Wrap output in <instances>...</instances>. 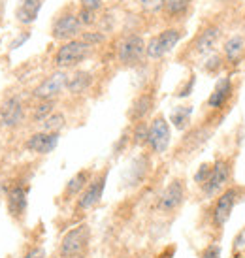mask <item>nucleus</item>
<instances>
[{
  "instance_id": "nucleus-2",
  "label": "nucleus",
  "mask_w": 245,
  "mask_h": 258,
  "mask_svg": "<svg viewBox=\"0 0 245 258\" xmlns=\"http://www.w3.org/2000/svg\"><path fill=\"white\" fill-rule=\"evenodd\" d=\"M183 34L185 32L181 29L162 30V32H159L157 36H153L149 42L145 43V55L149 58H162L181 42Z\"/></svg>"
},
{
  "instance_id": "nucleus-29",
  "label": "nucleus",
  "mask_w": 245,
  "mask_h": 258,
  "mask_svg": "<svg viewBox=\"0 0 245 258\" xmlns=\"http://www.w3.org/2000/svg\"><path fill=\"white\" fill-rule=\"evenodd\" d=\"M211 168H213V164H209V162H204L200 168H198V172L195 173V181L198 183V185L202 186L206 181H208L209 173H211Z\"/></svg>"
},
{
  "instance_id": "nucleus-34",
  "label": "nucleus",
  "mask_w": 245,
  "mask_h": 258,
  "mask_svg": "<svg viewBox=\"0 0 245 258\" xmlns=\"http://www.w3.org/2000/svg\"><path fill=\"white\" fill-rule=\"evenodd\" d=\"M142 6L147 12H157L160 8H164V0H142Z\"/></svg>"
},
{
  "instance_id": "nucleus-11",
  "label": "nucleus",
  "mask_w": 245,
  "mask_h": 258,
  "mask_svg": "<svg viewBox=\"0 0 245 258\" xmlns=\"http://www.w3.org/2000/svg\"><path fill=\"white\" fill-rule=\"evenodd\" d=\"M221 32H223V29L219 25H208V27H204L196 34L195 42H193V51H195L196 55H209V53H213L217 42L221 40Z\"/></svg>"
},
{
  "instance_id": "nucleus-3",
  "label": "nucleus",
  "mask_w": 245,
  "mask_h": 258,
  "mask_svg": "<svg viewBox=\"0 0 245 258\" xmlns=\"http://www.w3.org/2000/svg\"><path fill=\"white\" fill-rule=\"evenodd\" d=\"M170 140H172V130H170V122L166 121L164 115H157L151 122H149V132H147V145L151 147L153 153L162 155L166 149L170 147Z\"/></svg>"
},
{
  "instance_id": "nucleus-18",
  "label": "nucleus",
  "mask_w": 245,
  "mask_h": 258,
  "mask_svg": "<svg viewBox=\"0 0 245 258\" xmlns=\"http://www.w3.org/2000/svg\"><path fill=\"white\" fill-rule=\"evenodd\" d=\"M6 206L10 215L19 219L27 209V190L23 186H12L6 198Z\"/></svg>"
},
{
  "instance_id": "nucleus-15",
  "label": "nucleus",
  "mask_w": 245,
  "mask_h": 258,
  "mask_svg": "<svg viewBox=\"0 0 245 258\" xmlns=\"http://www.w3.org/2000/svg\"><path fill=\"white\" fill-rule=\"evenodd\" d=\"M23 117H25V108H23V102L17 96H12V98H8L2 104V108H0V121H2L4 126L14 128V126H17L23 121Z\"/></svg>"
},
{
  "instance_id": "nucleus-4",
  "label": "nucleus",
  "mask_w": 245,
  "mask_h": 258,
  "mask_svg": "<svg viewBox=\"0 0 245 258\" xmlns=\"http://www.w3.org/2000/svg\"><path fill=\"white\" fill-rule=\"evenodd\" d=\"M232 175V162L228 158H219L213 162V168H211V173H209L208 181L202 185L204 196L206 198H211L223 190V186L230 181Z\"/></svg>"
},
{
  "instance_id": "nucleus-31",
  "label": "nucleus",
  "mask_w": 245,
  "mask_h": 258,
  "mask_svg": "<svg viewBox=\"0 0 245 258\" xmlns=\"http://www.w3.org/2000/svg\"><path fill=\"white\" fill-rule=\"evenodd\" d=\"M200 258H221V247L217 243H209L202 251V256Z\"/></svg>"
},
{
  "instance_id": "nucleus-8",
  "label": "nucleus",
  "mask_w": 245,
  "mask_h": 258,
  "mask_svg": "<svg viewBox=\"0 0 245 258\" xmlns=\"http://www.w3.org/2000/svg\"><path fill=\"white\" fill-rule=\"evenodd\" d=\"M238 198H239L238 186H228V188L217 198L215 206H213V213H211V217H213V224H215V226L221 228V226L226 224V221L230 219L232 209H234V206H236Z\"/></svg>"
},
{
  "instance_id": "nucleus-33",
  "label": "nucleus",
  "mask_w": 245,
  "mask_h": 258,
  "mask_svg": "<svg viewBox=\"0 0 245 258\" xmlns=\"http://www.w3.org/2000/svg\"><path fill=\"white\" fill-rule=\"evenodd\" d=\"M100 8H102V0H81V10L96 14V10H100Z\"/></svg>"
},
{
  "instance_id": "nucleus-23",
  "label": "nucleus",
  "mask_w": 245,
  "mask_h": 258,
  "mask_svg": "<svg viewBox=\"0 0 245 258\" xmlns=\"http://www.w3.org/2000/svg\"><path fill=\"white\" fill-rule=\"evenodd\" d=\"M191 115H193V106H177L170 113V121L177 130H185L191 122Z\"/></svg>"
},
{
  "instance_id": "nucleus-14",
  "label": "nucleus",
  "mask_w": 245,
  "mask_h": 258,
  "mask_svg": "<svg viewBox=\"0 0 245 258\" xmlns=\"http://www.w3.org/2000/svg\"><path fill=\"white\" fill-rule=\"evenodd\" d=\"M58 145L57 132H36L27 140V149L36 155H49Z\"/></svg>"
},
{
  "instance_id": "nucleus-10",
  "label": "nucleus",
  "mask_w": 245,
  "mask_h": 258,
  "mask_svg": "<svg viewBox=\"0 0 245 258\" xmlns=\"http://www.w3.org/2000/svg\"><path fill=\"white\" fill-rule=\"evenodd\" d=\"M81 30V23H80V17L78 14H63L58 15L55 23H53V38H57V40H65V42H70L74 38L80 34Z\"/></svg>"
},
{
  "instance_id": "nucleus-6",
  "label": "nucleus",
  "mask_w": 245,
  "mask_h": 258,
  "mask_svg": "<svg viewBox=\"0 0 245 258\" xmlns=\"http://www.w3.org/2000/svg\"><path fill=\"white\" fill-rule=\"evenodd\" d=\"M89 236H91V232H89L87 224H80L70 232H66V236L60 241V256H78L89 243Z\"/></svg>"
},
{
  "instance_id": "nucleus-37",
  "label": "nucleus",
  "mask_w": 245,
  "mask_h": 258,
  "mask_svg": "<svg viewBox=\"0 0 245 258\" xmlns=\"http://www.w3.org/2000/svg\"><path fill=\"white\" fill-rule=\"evenodd\" d=\"M217 2H221V4H226V2H230V0H217Z\"/></svg>"
},
{
  "instance_id": "nucleus-30",
  "label": "nucleus",
  "mask_w": 245,
  "mask_h": 258,
  "mask_svg": "<svg viewBox=\"0 0 245 258\" xmlns=\"http://www.w3.org/2000/svg\"><path fill=\"white\" fill-rule=\"evenodd\" d=\"M195 83H196V78H195V76H189V79L185 81V85L181 87V89H177L175 96H179V98H187L189 94L193 93V89H195Z\"/></svg>"
},
{
  "instance_id": "nucleus-5",
  "label": "nucleus",
  "mask_w": 245,
  "mask_h": 258,
  "mask_svg": "<svg viewBox=\"0 0 245 258\" xmlns=\"http://www.w3.org/2000/svg\"><path fill=\"white\" fill-rule=\"evenodd\" d=\"M117 57L119 62L125 66H136L142 58L145 57V42L140 34H130L119 43L117 49Z\"/></svg>"
},
{
  "instance_id": "nucleus-16",
  "label": "nucleus",
  "mask_w": 245,
  "mask_h": 258,
  "mask_svg": "<svg viewBox=\"0 0 245 258\" xmlns=\"http://www.w3.org/2000/svg\"><path fill=\"white\" fill-rule=\"evenodd\" d=\"M223 57L230 64H239L245 57V34H232L223 43Z\"/></svg>"
},
{
  "instance_id": "nucleus-35",
  "label": "nucleus",
  "mask_w": 245,
  "mask_h": 258,
  "mask_svg": "<svg viewBox=\"0 0 245 258\" xmlns=\"http://www.w3.org/2000/svg\"><path fill=\"white\" fill-rule=\"evenodd\" d=\"M78 17H80L81 25H93V23L96 21V17H94L93 12H87V10H80Z\"/></svg>"
},
{
  "instance_id": "nucleus-1",
  "label": "nucleus",
  "mask_w": 245,
  "mask_h": 258,
  "mask_svg": "<svg viewBox=\"0 0 245 258\" xmlns=\"http://www.w3.org/2000/svg\"><path fill=\"white\" fill-rule=\"evenodd\" d=\"M91 53V45L83 40H70L65 42L55 53V64L58 68H72L83 62Z\"/></svg>"
},
{
  "instance_id": "nucleus-39",
  "label": "nucleus",
  "mask_w": 245,
  "mask_h": 258,
  "mask_svg": "<svg viewBox=\"0 0 245 258\" xmlns=\"http://www.w3.org/2000/svg\"><path fill=\"white\" fill-rule=\"evenodd\" d=\"M70 258H81V256H80V254H78V256H70Z\"/></svg>"
},
{
  "instance_id": "nucleus-13",
  "label": "nucleus",
  "mask_w": 245,
  "mask_h": 258,
  "mask_svg": "<svg viewBox=\"0 0 245 258\" xmlns=\"http://www.w3.org/2000/svg\"><path fill=\"white\" fill-rule=\"evenodd\" d=\"M232 93H234V83H232V76H221L217 79L213 91L208 98V106L211 109H221L226 106V102L230 100Z\"/></svg>"
},
{
  "instance_id": "nucleus-28",
  "label": "nucleus",
  "mask_w": 245,
  "mask_h": 258,
  "mask_svg": "<svg viewBox=\"0 0 245 258\" xmlns=\"http://www.w3.org/2000/svg\"><path fill=\"white\" fill-rule=\"evenodd\" d=\"M147 132H149V124L144 121L138 122V126L134 128V144L138 145L147 144Z\"/></svg>"
},
{
  "instance_id": "nucleus-32",
  "label": "nucleus",
  "mask_w": 245,
  "mask_h": 258,
  "mask_svg": "<svg viewBox=\"0 0 245 258\" xmlns=\"http://www.w3.org/2000/svg\"><path fill=\"white\" fill-rule=\"evenodd\" d=\"M83 42H87L91 47L93 45H96V43H102L104 42V34L102 32H87V34H83V38H81Z\"/></svg>"
},
{
  "instance_id": "nucleus-24",
  "label": "nucleus",
  "mask_w": 245,
  "mask_h": 258,
  "mask_svg": "<svg viewBox=\"0 0 245 258\" xmlns=\"http://www.w3.org/2000/svg\"><path fill=\"white\" fill-rule=\"evenodd\" d=\"M66 124V119L63 113H51L47 119H43L42 121V132H60V130L65 128Z\"/></svg>"
},
{
  "instance_id": "nucleus-22",
  "label": "nucleus",
  "mask_w": 245,
  "mask_h": 258,
  "mask_svg": "<svg viewBox=\"0 0 245 258\" xmlns=\"http://www.w3.org/2000/svg\"><path fill=\"white\" fill-rule=\"evenodd\" d=\"M40 8H42V0H23L19 8H17V19L23 25L34 23L38 14H40Z\"/></svg>"
},
{
  "instance_id": "nucleus-17",
  "label": "nucleus",
  "mask_w": 245,
  "mask_h": 258,
  "mask_svg": "<svg viewBox=\"0 0 245 258\" xmlns=\"http://www.w3.org/2000/svg\"><path fill=\"white\" fill-rule=\"evenodd\" d=\"M153 106H155V98H153V94L151 93H142L136 100L132 102V106H130V109H129V119L130 121H134V122L144 121L145 117H147V113L153 109Z\"/></svg>"
},
{
  "instance_id": "nucleus-26",
  "label": "nucleus",
  "mask_w": 245,
  "mask_h": 258,
  "mask_svg": "<svg viewBox=\"0 0 245 258\" xmlns=\"http://www.w3.org/2000/svg\"><path fill=\"white\" fill-rule=\"evenodd\" d=\"M223 62L224 58L223 55H219V53H211V57L206 60V64H204V70L208 74H219L221 72V68H223Z\"/></svg>"
},
{
  "instance_id": "nucleus-19",
  "label": "nucleus",
  "mask_w": 245,
  "mask_h": 258,
  "mask_svg": "<svg viewBox=\"0 0 245 258\" xmlns=\"http://www.w3.org/2000/svg\"><path fill=\"white\" fill-rule=\"evenodd\" d=\"M91 170H81L74 175L72 179L66 183L65 186V198L66 200H70L74 196H80L83 190H85V186L89 185V181H91Z\"/></svg>"
},
{
  "instance_id": "nucleus-21",
  "label": "nucleus",
  "mask_w": 245,
  "mask_h": 258,
  "mask_svg": "<svg viewBox=\"0 0 245 258\" xmlns=\"http://www.w3.org/2000/svg\"><path fill=\"white\" fill-rule=\"evenodd\" d=\"M147 170H149V158L145 157V155H140V157L134 158L132 164H130L129 173H127L129 185H140L144 181Z\"/></svg>"
},
{
  "instance_id": "nucleus-9",
  "label": "nucleus",
  "mask_w": 245,
  "mask_h": 258,
  "mask_svg": "<svg viewBox=\"0 0 245 258\" xmlns=\"http://www.w3.org/2000/svg\"><path fill=\"white\" fill-rule=\"evenodd\" d=\"M66 83H68V76L66 72H55L47 76V78L43 79L42 83L34 89V96L40 98V100H53L55 96L63 93L66 89Z\"/></svg>"
},
{
  "instance_id": "nucleus-38",
  "label": "nucleus",
  "mask_w": 245,
  "mask_h": 258,
  "mask_svg": "<svg viewBox=\"0 0 245 258\" xmlns=\"http://www.w3.org/2000/svg\"><path fill=\"white\" fill-rule=\"evenodd\" d=\"M243 34H245V19H243Z\"/></svg>"
},
{
  "instance_id": "nucleus-12",
  "label": "nucleus",
  "mask_w": 245,
  "mask_h": 258,
  "mask_svg": "<svg viewBox=\"0 0 245 258\" xmlns=\"http://www.w3.org/2000/svg\"><path fill=\"white\" fill-rule=\"evenodd\" d=\"M185 200V185L181 179H173L170 185L166 186L159 198V209L164 213L175 211Z\"/></svg>"
},
{
  "instance_id": "nucleus-25",
  "label": "nucleus",
  "mask_w": 245,
  "mask_h": 258,
  "mask_svg": "<svg viewBox=\"0 0 245 258\" xmlns=\"http://www.w3.org/2000/svg\"><path fill=\"white\" fill-rule=\"evenodd\" d=\"M191 2L193 0H164V12L168 15H172V17L181 15L189 10Z\"/></svg>"
},
{
  "instance_id": "nucleus-20",
  "label": "nucleus",
  "mask_w": 245,
  "mask_h": 258,
  "mask_svg": "<svg viewBox=\"0 0 245 258\" xmlns=\"http://www.w3.org/2000/svg\"><path fill=\"white\" fill-rule=\"evenodd\" d=\"M91 83H93V74L85 72V70H78V72H74L72 76H68L66 89L72 94H81L91 87Z\"/></svg>"
},
{
  "instance_id": "nucleus-36",
  "label": "nucleus",
  "mask_w": 245,
  "mask_h": 258,
  "mask_svg": "<svg viewBox=\"0 0 245 258\" xmlns=\"http://www.w3.org/2000/svg\"><path fill=\"white\" fill-rule=\"evenodd\" d=\"M23 258H45V251H43L42 247H32Z\"/></svg>"
},
{
  "instance_id": "nucleus-7",
  "label": "nucleus",
  "mask_w": 245,
  "mask_h": 258,
  "mask_svg": "<svg viewBox=\"0 0 245 258\" xmlns=\"http://www.w3.org/2000/svg\"><path fill=\"white\" fill-rule=\"evenodd\" d=\"M108 183V168L100 172L94 179L89 181V185L85 186V190L80 194V200H78V209L80 211H87V209L94 208L104 196V188Z\"/></svg>"
},
{
  "instance_id": "nucleus-27",
  "label": "nucleus",
  "mask_w": 245,
  "mask_h": 258,
  "mask_svg": "<svg viewBox=\"0 0 245 258\" xmlns=\"http://www.w3.org/2000/svg\"><path fill=\"white\" fill-rule=\"evenodd\" d=\"M53 108H55V100H42V104L34 109V119H36V121L47 119V117L53 113Z\"/></svg>"
}]
</instances>
